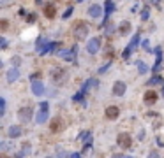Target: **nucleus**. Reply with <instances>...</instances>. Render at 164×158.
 Here are the masks:
<instances>
[{"instance_id":"nucleus-32","label":"nucleus","mask_w":164,"mask_h":158,"mask_svg":"<svg viewBox=\"0 0 164 158\" xmlns=\"http://www.w3.org/2000/svg\"><path fill=\"white\" fill-rule=\"evenodd\" d=\"M113 32H115V26H113V25H108V26H106V34L111 35Z\"/></svg>"},{"instance_id":"nucleus-42","label":"nucleus","mask_w":164,"mask_h":158,"mask_svg":"<svg viewBox=\"0 0 164 158\" xmlns=\"http://www.w3.org/2000/svg\"><path fill=\"white\" fill-rule=\"evenodd\" d=\"M78 2H83V0H78Z\"/></svg>"},{"instance_id":"nucleus-31","label":"nucleus","mask_w":164,"mask_h":158,"mask_svg":"<svg viewBox=\"0 0 164 158\" xmlns=\"http://www.w3.org/2000/svg\"><path fill=\"white\" fill-rule=\"evenodd\" d=\"M0 48H2V49L7 48V39H5V37H2V39H0Z\"/></svg>"},{"instance_id":"nucleus-10","label":"nucleus","mask_w":164,"mask_h":158,"mask_svg":"<svg viewBox=\"0 0 164 158\" xmlns=\"http://www.w3.org/2000/svg\"><path fill=\"white\" fill-rule=\"evenodd\" d=\"M18 77H20V70H18V67H13V69L7 70V81H9V83H14V81H16Z\"/></svg>"},{"instance_id":"nucleus-5","label":"nucleus","mask_w":164,"mask_h":158,"mask_svg":"<svg viewBox=\"0 0 164 158\" xmlns=\"http://www.w3.org/2000/svg\"><path fill=\"white\" fill-rule=\"evenodd\" d=\"M116 142H118L120 148H131V146H133V139H131V135H127V134H120V135L116 137Z\"/></svg>"},{"instance_id":"nucleus-9","label":"nucleus","mask_w":164,"mask_h":158,"mask_svg":"<svg viewBox=\"0 0 164 158\" xmlns=\"http://www.w3.org/2000/svg\"><path fill=\"white\" fill-rule=\"evenodd\" d=\"M125 90H127V86H125V83H122V81H116V83L113 84V95H116V97H122L125 93Z\"/></svg>"},{"instance_id":"nucleus-1","label":"nucleus","mask_w":164,"mask_h":158,"mask_svg":"<svg viewBox=\"0 0 164 158\" xmlns=\"http://www.w3.org/2000/svg\"><path fill=\"white\" fill-rule=\"evenodd\" d=\"M72 32H74V37L78 40H83L88 35V26L85 25V21H76L72 26Z\"/></svg>"},{"instance_id":"nucleus-30","label":"nucleus","mask_w":164,"mask_h":158,"mask_svg":"<svg viewBox=\"0 0 164 158\" xmlns=\"http://www.w3.org/2000/svg\"><path fill=\"white\" fill-rule=\"evenodd\" d=\"M57 158H71V155H67L65 151H58V153H57Z\"/></svg>"},{"instance_id":"nucleus-21","label":"nucleus","mask_w":164,"mask_h":158,"mask_svg":"<svg viewBox=\"0 0 164 158\" xmlns=\"http://www.w3.org/2000/svg\"><path fill=\"white\" fill-rule=\"evenodd\" d=\"M138 42H139V34H136L133 39H131V42H129V49H131V51H134V49L138 48Z\"/></svg>"},{"instance_id":"nucleus-15","label":"nucleus","mask_w":164,"mask_h":158,"mask_svg":"<svg viewBox=\"0 0 164 158\" xmlns=\"http://www.w3.org/2000/svg\"><path fill=\"white\" fill-rule=\"evenodd\" d=\"M155 100H157V93H155L154 90H148V92L145 93V102L146 104H155Z\"/></svg>"},{"instance_id":"nucleus-7","label":"nucleus","mask_w":164,"mask_h":158,"mask_svg":"<svg viewBox=\"0 0 164 158\" xmlns=\"http://www.w3.org/2000/svg\"><path fill=\"white\" fill-rule=\"evenodd\" d=\"M44 84H42V81H32V93L37 97H41L42 93H44Z\"/></svg>"},{"instance_id":"nucleus-16","label":"nucleus","mask_w":164,"mask_h":158,"mask_svg":"<svg viewBox=\"0 0 164 158\" xmlns=\"http://www.w3.org/2000/svg\"><path fill=\"white\" fill-rule=\"evenodd\" d=\"M62 128H64V121L60 118L51 121V132H62Z\"/></svg>"},{"instance_id":"nucleus-40","label":"nucleus","mask_w":164,"mask_h":158,"mask_svg":"<svg viewBox=\"0 0 164 158\" xmlns=\"http://www.w3.org/2000/svg\"><path fill=\"white\" fill-rule=\"evenodd\" d=\"M152 2H154V4L157 5V4H159V2H161V0H152Z\"/></svg>"},{"instance_id":"nucleus-4","label":"nucleus","mask_w":164,"mask_h":158,"mask_svg":"<svg viewBox=\"0 0 164 158\" xmlns=\"http://www.w3.org/2000/svg\"><path fill=\"white\" fill-rule=\"evenodd\" d=\"M58 56L62 58V60L74 61V58H76V48H72V49H62V51H58Z\"/></svg>"},{"instance_id":"nucleus-20","label":"nucleus","mask_w":164,"mask_h":158,"mask_svg":"<svg viewBox=\"0 0 164 158\" xmlns=\"http://www.w3.org/2000/svg\"><path fill=\"white\" fill-rule=\"evenodd\" d=\"M48 39H46V37H41L39 40H37V53H42V49L46 48V46H48Z\"/></svg>"},{"instance_id":"nucleus-39","label":"nucleus","mask_w":164,"mask_h":158,"mask_svg":"<svg viewBox=\"0 0 164 158\" xmlns=\"http://www.w3.org/2000/svg\"><path fill=\"white\" fill-rule=\"evenodd\" d=\"M71 158H80V153H72Z\"/></svg>"},{"instance_id":"nucleus-35","label":"nucleus","mask_w":164,"mask_h":158,"mask_svg":"<svg viewBox=\"0 0 164 158\" xmlns=\"http://www.w3.org/2000/svg\"><path fill=\"white\" fill-rule=\"evenodd\" d=\"M143 48H145L146 51H150V46H148V40H143Z\"/></svg>"},{"instance_id":"nucleus-36","label":"nucleus","mask_w":164,"mask_h":158,"mask_svg":"<svg viewBox=\"0 0 164 158\" xmlns=\"http://www.w3.org/2000/svg\"><path fill=\"white\" fill-rule=\"evenodd\" d=\"M34 19H36V16H34V14H30V16H27V21H34Z\"/></svg>"},{"instance_id":"nucleus-27","label":"nucleus","mask_w":164,"mask_h":158,"mask_svg":"<svg viewBox=\"0 0 164 158\" xmlns=\"http://www.w3.org/2000/svg\"><path fill=\"white\" fill-rule=\"evenodd\" d=\"M148 16H150V9L145 7V9L141 11V19H148Z\"/></svg>"},{"instance_id":"nucleus-8","label":"nucleus","mask_w":164,"mask_h":158,"mask_svg":"<svg viewBox=\"0 0 164 158\" xmlns=\"http://www.w3.org/2000/svg\"><path fill=\"white\" fill-rule=\"evenodd\" d=\"M106 118L108 119H116L120 116V109L116 107V105H110V107H106Z\"/></svg>"},{"instance_id":"nucleus-26","label":"nucleus","mask_w":164,"mask_h":158,"mask_svg":"<svg viewBox=\"0 0 164 158\" xmlns=\"http://www.w3.org/2000/svg\"><path fill=\"white\" fill-rule=\"evenodd\" d=\"M5 114V98H0V116Z\"/></svg>"},{"instance_id":"nucleus-18","label":"nucleus","mask_w":164,"mask_h":158,"mask_svg":"<svg viewBox=\"0 0 164 158\" xmlns=\"http://www.w3.org/2000/svg\"><path fill=\"white\" fill-rule=\"evenodd\" d=\"M90 86H99V81L97 79H88V81H85V84L81 86V92H87V90H90Z\"/></svg>"},{"instance_id":"nucleus-28","label":"nucleus","mask_w":164,"mask_h":158,"mask_svg":"<svg viewBox=\"0 0 164 158\" xmlns=\"http://www.w3.org/2000/svg\"><path fill=\"white\" fill-rule=\"evenodd\" d=\"M111 63H113V60H110V61L106 63V65H102L101 69H99V74H102V72H106V70L110 69V65H111Z\"/></svg>"},{"instance_id":"nucleus-25","label":"nucleus","mask_w":164,"mask_h":158,"mask_svg":"<svg viewBox=\"0 0 164 158\" xmlns=\"http://www.w3.org/2000/svg\"><path fill=\"white\" fill-rule=\"evenodd\" d=\"M72 11H74V9H72V7L65 9V13L62 14V19H69V18H71V14H72Z\"/></svg>"},{"instance_id":"nucleus-19","label":"nucleus","mask_w":164,"mask_h":158,"mask_svg":"<svg viewBox=\"0 0 164 158\" xmlns=\"http://www.w3.org/2000/svg\"><path fill=\"white\" fill-rule=\"evenodd\" d=\"M129 30H131V23H129V21H122V23H120V26H118V32H120L122 35L129 34Z\"/></svg>"},{"instance_id":"nucleus-3","label":"nucleus","mask_w":164,"mask_h":158,"mask_svg":"<svg viewBox=\"0 0 164 158\" xmlns=\"http://www.w3.org/2000/svg\"><path fill=\"white\" fill-rule=\"evenodd\" d=\"M32 116H34V111H32L30 105H25V107H21L18 111V118L21 121H28V119H32Z\"/></svg>"},{"instance_id":"nucleus-38","label":"nucleus","mask_w":164,"mask_h":158,"mask_svg":"<svg viewBox=\"0 0 164 158\" xmlns=\"http://www.w3.org/2000/svg\"><path fill=\"white\" fill-rule=\"evenodd\" d=\"M148 158H159V155H157V153H150V156H148Z\"/></svg>"},{"instance_id":"nucleus-22","label":"nucleus","mask_w":164,"mask_h":158,"mask_svg":"<svg viewBox=\"0 0 164 158\" xmlns=\"http://www.w3.org/2000/svg\"><path fill=\"white\" fill-rule=\"evenodd\" d=\"M57 46H60V44H57V42H49L48 46H46V48L42 49V53H41V55H46V53H49V51H53V49L57 48Z\"/></svg>"},{"instance_id":"nucleus-33","label":"nucleus","mask_w":164,"mask_h":158,"mask_svg":"<svg viewBox=\"0 0 164 158\" xmlns=\"http://www.w3.org/2000/svg\"><path fill=\"white\" fill-rule=\"evenodd\" d=\"M74 100H83V92L76 93V95H74Z\"/></svg>"},{"instance_id":"nucleus-37","label":"nucleus","mask_w":164,"mask_h":158,"mask_svg":"<svg viewBox=\"0 0 164 158\" xmlns=\"http://www.w3.org/2000/svg\"><path fill=\"white\" fill-rule=\"evenodd\" d=\"M13 63H16V65H18V63H20V58H18V56H14V58H13Z\"/></svg>"},{"instance_id":"nucleus-12","label":"nucleus","mask_w":164,"mask_h":158,"mask_svg":"<svg viewBox=\"0 0 164 158\" xmlns=\"http://www.w3.org/2000/svg\"><path fill=\"white\" fill-rule=\"evenodd\" d=\"M104 7H106V13H104V19H108V18L111 16V13L115 11V4H113V0H106V2H104Z\"/></svg>"},{"instance_id":"nucleus-34","label":"nucleus","mask_w":164,"mask_h":158,"mask_svg":"<svg viewBox=\"0 0 164 158\" xmlns=\"http://www.w3.org/2000/svg\"><path fill=\"white\" fill-rule=\"evenodd\" d=\"M48 107H49V105H48V102H41V107H39V109H44V111H48Z\"/></svg>"},{"instance_id":"nucleus-11","label":"nucleus","mask_w":164,"mask_h":158,"mask_svg":"<svg viewBox=\"0 0 164 158\" xmlns=\"http://www.w3.org/2000/svg\"><path fill=\"white\" fill-rule=\"evenodd\" d=\"M44 16L49 18V19H51V18H55V16H57V7H55L53 4H48L44 7Z\"/></svg>"},{"instance_id":"nucleus-14","label":"nucleus","mask_w":164,"mask_h":158,"mask_svg":"<svg viewBox=\"0 0 164 158\" xmlns=\"http://www.w3.org/2000/svg\"><path fill=\"white\" fill-rule=\"evenodd\" d=\"M64 79H65V70L57 69V70L53 72V81H55V83H62Z\"/></svg>"},{"instance_id":"nucleus-6","label":"nucleus","mask_w":164,"mask_h":158,"mask_svg":"<svg viewBox=\"0 0 164 158\" xmlns=\"http://www.w3.org/2000/svg\"><path fill=\"white\" fill-rule=\"evenodd\" d=\"M88 16L93 18V19H99V18L102 16V7L99 4H93L88 7Z\"/></svg>"},{"instance_id":"nucleus-43","label":"nucleus","mask_w":164,"mask_h":158,"mask_svg":"<svg viewBox=\"0 0 164 158\" xmlns=\"http://www.w3.org/2000/svg\"><path fill=\"white\" fill-rule=\"evenodd\" d=\"M2 158H7V156H2Z\"/></svg>"},{"instance_id":"nucleus-29","label":"nucleus","mask_w":164,"mask_h":158,"mask_svg":"<svg viewBox=\"0 0 164 158\" xmlns=\"http://www.w3.org/2000/svg\"><path fill=\"white\" fill-rule=\"evenodd\" d=\"M131 53H133V51H131L129 48H125V49H124V53H122V56H124V60H129V56H131Z\"/></svg>"},{"instance_id":"nucleus-41","label":"nucleus","mask_w":164,"mask_h":158,"mask_svg":"<svg viewBox=\"0 0 164 158\" xmlns=\"http://www.w3.org/2000/svg\"><path fill=\"white\" fill-rule=\"evenodd\" d=\"M120 158H133V156H120Z\"/></svg>"},{"instance_id":"nucleus-2","label":"nucleus","mask_w":164,"mask_h":158,"mask_svg":"<svg viewBox=\"0 0 164 158\" xmlns=\"http://www.w3.org/2000/svg\"><path fill=\"white\" fill-rule=\"evenodd\" d=\"M99 49H101V39H99V37H92V39L87 42V51H88L90 55H95Z\"/></svg>"},{"instance_id":"nucleus-13","label":"nucleus","mask_w":164,"mask_h":158,"mask_svg":"<svg viewBox=\"0 0 164 158\" xmlns=\"http://www.w3.org/2000/svg\"><path fill=\"white\" fill-rule=\"evenodd\" d=\"M48 116H49V113L48 111H44V109H39V113H37V116H36V121L39 123V125H42V123L48 119Z\"/></svg>"},{"instance_id":"nucleus-23","label":"nucleus","mask_w":164,"mask_h":158,"mask_svg":"<svg viewBox=\"0 0 164 158\" xmlns=\"http://www.w3.org/2000/svg\"><path fill=\"white\" fill-rule=\"evenodd\" d=\"M138 70H139V74H146L148 72V65H146L145 61H139L138 63Z\"/></svg>"},{"instance_id":"nucleus-17","label":"nucleus","mask_w":164,"mask_h":158,"mask_svg":"<svg viewBox=\"0 0 164 158\" xmlns=\"http://www.w3.org/2000/svg\"><path fill=\"white\" fill-rule=\"evenodd\" d=\"M21 134H23V130L20 127H14V125H13V127H9V130H7V135H9V137H20Z\"/></svg>"},{"instance_id":"nucleus-24","label":"nucleus","mask_w":164,"mask_h":158,"mask_svg":"<svg viewBox=\"0 0 164 158\" xmlns=\"http://www.w3.org/2000/svg\"><path fill=\"white\" fill-rule=\"evenodd\" d=\"M161 83H162V79H161L159 76H155V77H152L150 81H148V84H150V86H152V84H161Z\"/></svg>"}]
</instances>
